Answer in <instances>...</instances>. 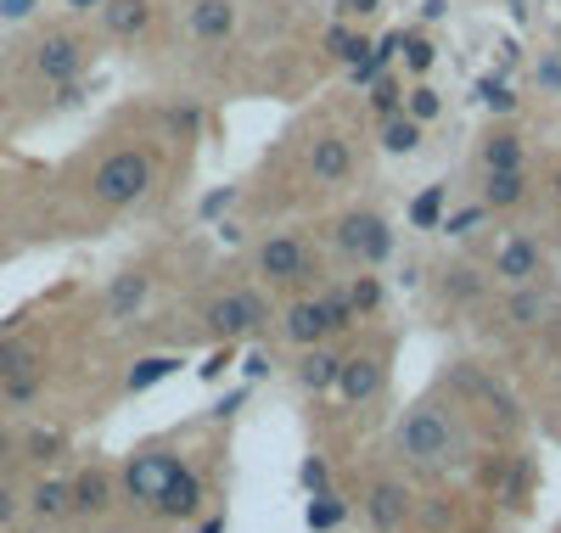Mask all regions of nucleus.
Returning <instances> with one entry per match:
<instances>
[{
	"label": "nucleus",
	"instance_id": "nucleus-22",
	"mask_svg": "<svg viewBox=\"0 0 561 533\" xmlns=\"http://www.w3.org/2000/svg\"><path fill=\"white\" fill-rule=\"evenodd\" d=\"M337 365H343V354L332 349V343H314V349H298V365H293V376H298V387L304 394H332L337 387Z\"/></svg>",
	"mask_w": 561,
	"mask_h": 533
},
{
	"label": "nucleus",
	"instance_id": "nucleus-15",
	"mask_svg": "<svg viewBox=\"0 0 561 533\" xmlns=\"http://www.w3.org/2000/svg\"><path fill=\"white\" fill-rule=\"evenodd\" d=\"M275 331L287 337L293 349H314V343H332V315H325V304H320V293H298L287 309H280V320H275Z\"/></svg>",
	"mask_w": 561,
	"mask_h": 533
},
{
	"label": "nucleus",
	"instance_id": "nucleus-27",
	"mask_svg": "<svg viewBox=\"0 0 561 533\" xmlns=\"http://www.w3.org/2000/svg\"><path fill=\"white\" fill-rule=\"evenodd\" d=\"M39 394H45V365H39V371H18V376H0V416L34 410Z\"/></svg>",
	"mask_w": 561,
	"mask_h": 533
},
{
	"label": "nucleus",
	"instance_id": "nucleus-50",
	"mask_svg": "<svg viewBox=\"0 0 561 533\" xmlns=\"http://www.w3.org/2000/svg\"><path fill=\"white\" fill-rule=\"evenodd\" d=\"M230 197H237V191H214V197L203 203V214H219V208H230Z\"/></svg>",
	"mask_w": 561,
	"mask_h": 533
},
{
	"label": "nucleus",
	"instance_id": "nucleus-7",
	"mask_svg": "<svg viewBox=\"0 0 561 533\" xmlns=\"http://www.w3.org/2000/svg\"><path fill=\"white\" fill-rule=\"evenodd\" d=\"M556 315H561V293H556V286L539 275V281H523V286H505V298L494 304L489 326L528 337V331H545V326H556Z\"/></svg>",
	"mask_w": 561,
	"mask_h": 533
},
{
	"label": "nucleus",
	"instance_id": "nucleus-42",
	"mask_svg": "<svg viewBox=\"0 0 561 533\" xmlns=\"http://www.w3.org/2000/svg\"><path fill=\"white\" fill-rule=\"evenodd\" d=\"M18 522H23V489L0 477V528H18Z\"/></svg>",
	"mask_w": 561,
	"mask_h": 533
},
{
	"label": "nucleus",
	"instance_id": "nucleus-35",
	"mask_svg": "<svg viewBox=\"0 0 561 533\" xmlns=\"http://www.w3.org/2000/svg\"><path fill=\"white\" fill-rule=\"evenodd\" d=\"M444 197H449V185H427V191H421V197L410 203V225H415V230H438Z\"/></svg>",
	"mask_w": 561,
	"mask_h": 533
},
{
	"label": "nucleus",
	"instance_id": "nucleus-39",
	"mask_svg": "<svg viewBox=\"0 0 561 533\" xmlns=\"http://www.w3.org/2000/svg\"><path fill=\"white\" fill-rule=\"evenodd\" d=\"M370 113H377V118L404 113V90H399V79H377V84H370Z\"/></svg>",
	"mask_w": 561,
	"mask_h": 533
},
{
	"label": "nucleus",
	"instance_id": "nucleus-30",
	"mask_svg": "<svg viewBox=\"0 0 561 533\" xmlns=\"http://www.w3.org/2000/svg\"><path fill=\"white\" fill-rule=\"evenodd\" d=\"M180 371V354H147V360H135L129 376H124V394H147V387L169 382Z\"/></svg>",
	"mask_w": 561,
	"mask_h": 533
},
{
	"label": "nucleus",
	"instance_id": "nucleus-26",
	"mask_svg": "<svg viewBox=\"0 0 561 533\" xmlns=\"http://www.w3.org/2000/svg\"><path fill=\"white\" fill-rule=\"evenodd\" d=\"M421 135H427V124H415L410 113L377 118V147H382L388 158H415V152H421Z\"/></svg>",
	"mask_w": 561,
	"mask_h": 533
},
{
	"label": "nucleus",
	"instance_id": "nucleus-5",
	"mask_svg": "<svg viewBox=\"0 0 561 533\" xmlns=\"http://www.w3.org/2000/svg\"><path fill=\"white\" fill-rule=\"evenodd\" d=\"M270 320H275V309L259 286H230V293H214L203 304V326L219 343H242L253 331H270Z\"/></svg>",
	"mask_w": 561,
	"mask_h": 533
},
{
	"label": "nucleus",
	"instance_id": "nucleus-9",
	"mask_svg": "<svg viewBox=\"0 0 561 533\" xmlns=\"http://www.w3.org/2000/svg\"><path fill=\"white\" fill-rule=\"evenodd\" d=\"M118 506V472L107 461H84L79 472H68V517L79 522H102Z\"/></svg>",
	"mask_w": 561,
	"mask_h": 533
},
{
	"label": "nucleus",
	"instance_id": "nucleus-2",
	"mask_svg": "<svg viewBox=\"0 0 561 533\" xmlns=\"http://www.w3.org/2000/svg\"><path fill=\"white\" fill-rule=\"evenodd\" d=\"M152 152L147 147H113L96 169H90V203L118 214V208H135L140 197L152 191Z\"/></svg>",
	"mask_w": 561,
	"mask_h": 533
},
{
	"label": "nucleus",
	"instance_id": "nucleus-29",
	"mask_svg": "<svg viewBox=\"0 0 561 533\" xmlns=\"http://www.w3.org/2000/svg\"><path fill=\"white\" fill-rule=\"evenodd\" d=\"M348 304H354V315H359V320L382 315V304H388V286H382V275H377V270H359V275H348Z\"/></svg>",
	"mask_w": 561,
	"mask_h": 533
},
{
	"label": "nucleus",
	"instance_id": "nucleus-43",
	"mask_svg": "<svg viewBox=\"0 0 561 533\" xmlns=\"http://www.w3.org/2000/svg\"><path fill=\"white\" fill-rule=\"evenodd\" d=\"M298 483H304L309 495H320V489H332V466H325L320 455H309V461L298 466Z\"/></svg>",
	"mask_w": 561,
	"mask_h": 533
},
{
	"label": "nucleus",
	"instance_id": "nucleus-52",
	"mask_svg": "<svg viewBox=\"0 0 561 533\" xmlns=\"http://www.w3.org/2000/svg\"><path fill=\"white\" fill-rule=\"evenodd\" d=\"M62 7H68L73 18H84V12H96V7H102V0H62Z\"/></svg>",
	"mask_w": 561,
	"mask_h": 533
},
{
	"label": "nucleus",
	"instance_id": "nucleus-34",
	"mask_svg": "<svg viewBox=\"0 0 561 533\" xmlns=\"http://www.w3.org/2000/svg\"><path fill=\"white\" fill-rule=\"evenodd\" d=\"M410 522H421L427 533H444V528H455V500H449V495L415 500V506H410Z\"/></svg>",
	"mask_w": 561,
	"mask_h": 533
},
{
	"label": "nucleus",
	"instance_id": "nucleus-51",
	"mask_svg": "<svg viewBox=\"0 0 561 533\" xmlns=\"http://www.w3.org/2000/svg\"><path fill=\"white\" fill-rule=\"evenodd\" d=\"M248 376H253V382L270 376V354H248Z\"/></svg>",
	"mask_w": 561,
	"mask_h": 533
},
{
	"label": "nucleus",
	"instance_id": "nucleus-38",
	"mask_svg": "<svg viewBox=\"0 0 561 533\" xmlns=\"http://www.w3.org/2000/svg\"><path fill=\"white\" fill-rule=\"evenodd\" d=\"M404 113H410L415 124H433V118L444 113V95H438L433 84H415V90H404Z\"/></svg>",
	"mask_w": 561,
	"mask_h": 533
},
{
	"label": "nucleus",
	"instance_id": "nucleus-8",
	"mask_svg": "<svg viewBox=\"0 0 561 533\" xmlns=\"http://www.w3.org/2000/svg\"><path fill=\"white\" fill-rule=\"evenodd\" d=\"M180 466V455L174 450H163V444H147V450H135L124 466H118V500L124 506H135V511H152V500H158V489L169 483V472Z\"/></svg>",
	"mask_w": 561,
	"mask_h": 533
},
{
	"label": "nucleus",
	"instance_id": "nucleus-36",
	"mask_svg": "<svg viewBox=\"0 0 561 533\" xmlns=\"http://www.w3.org/2000/svg\"><path fill=\"white\" fill-rule=\"evenodd\" d=\"M343 517H348V506H343V500H337L332 489L309 495V528H314V533H332V528H337Z\"/></svg>",
	"mask_w": 561,
	"mask_h": 533
},
{
	"label": "nucleus",
	"instance_id": "nucleus-17",
	"mask_svg": "<svg viewBox=\"0 0 561 533\" xmlns=\"http://www.w3.org/2000/svg\"><path fill=\"white\" fill-rule=\"evenodd\" d=\"M483 489H489L494 500H505L511 511H523V506H528V489H534V466H528V455H523V450L494 455V461L483 466Z\"/></svg>",
	"mask_w": 561,
	"mask_h": 533
},
{
	"label": "nucleus",
	"instance_id": "nucleus-44",
	"mask_svg": "<svg viewBox=\"0 0 561 533\" xmlns=\"http://www.w3.org/2000/svg\"><path fill=\"white\" fill-rule=\"evenodd\" d=\"M377 12H382V0H337V18L343 23H370Z\"/></svg>",
	"mask_w": 561,
	"mask_h": 533
},
{
	"label": "nucleus",
	"instance_id": "nucleus-47",
	"mask_svg": "<svg viewBox=\"0 0 561 533\" xmlns=\"http://www.w3.org/2000/svg\"><path fill=\"white\" fill-rule=\"evenodd\" d=\"M7 461H18V427L0 416V466H7Z\"/></svg>",
	"mask_w": 561,
	"mask_h": 533
},
{
	"label": "nucleus",
	"instance_id": "nucleus-16",
	"mask_svg": "<svg viewBox=\"0 0 561 533\" xmlns=\"http://www.w3.org/2000/svg\"><path fill=\"white\" fill-rule=\"evenodd\" d=\"M242 29V0H192L185 7V34L197 45H230Z\"/></svg>",
	"mask_w": 561,
	"mask_h": 533
},
{
	"label": "nucleus",
	"instance_id": "nucleus-46",
	"mask_svg": "<svg viewBox=\"0 0 561 533\" xmlns=\"http://www.w3.org/2000/svg\"><path fill=\"white\" fill-rule=\"evenodd\" d=\"M39 12V0H0V23H28Z\"/></svg>",
	"mask_w": 561,
	"mask_h": 533
},
{
	"label": "nucleus",
	"instance_id": "nucleus-12",
	"mask_svg": "<svg viewBox=\"0 0 561 533\" xmlns=\"http://www.w3.org/2000/svg\"><path fill=\"white\" fill-rule=\"evenodd\" d=\"M410 506H415V495H410L404 477H370V489H365V500H359L370 533H404Z\"/></svg>",
	"mask_w": 561,
	"mask_h": 533
},
{
	"label": "nucleus",
	"instance_id": "nucleus-10",
	"mask_svg": "<svg viewBox=\"0 0 561 533\" xmlns=\"http://www.w3.org/2000/svg\"><path fill=\"white\" fill-rule=\"evenodd\" d=\"M539 275H550V253H545L539 236H523V230L505 236L494 248V259H489L494 286H523V281H539Z\"/></svg>",
	"mask_w": 561,
	"mask_h": 533
},
{
	"label": "nucleus",
	"instance_id": "nucleus-40",
	"mask_svg": "<svg viewBox=\"0 0 561 533\" xmlns=\"http://www.w3.org/2000/svg\"><path fill=\"white\" fill-rule=\"evenodd\" d=\"M399 52H404V68H410V73H427L433 57H438L427 34H404V39H399Z\"/></svg>",
	"mask_w": 561,
	"mask_h": 533
},
{
	"label": "nucleus",
	"instance_id": "nucleus-53",
	"mask_svg": "<svg viewBox=\"0 0 561 533\" xmlns=\"http://www.w3.org/2000/svg\"><path fill=\"white\" fill-rule=\"evenodd\" d=\"M550 197H556V203H561V163H556V169H550Z\"/></svg>",
	"mask_w": 561,
	"mask_h": 533
},
{
	"label": "nucleus",
	"instance_id": "nucleus-28",
	"mask_svg": "<svg viewBox=\"0 0 561 533\" xmlns=\"http://www.w3.org/2000/svg\"><path fill=\"white\" fill-rule=\"evenodd\" d=\"M45 365V349H39V337L28 331H7L0 337V376H18V371H39Z\"/></svg>",
	"mask_w": 561,
	"mask_h": 533
},
{
	"label": "nucleus",
	"instance_id": "nucleus-14",
	"mask_svg": "<svg viewBox=\"0 0 561 533\" xmlns=\"http://www.w3.org/2000/svg\"><path fill=\"white\" fill-rule=\"evenodd\" d=\"M304 169L314 185H348L354 180V147L337 129H314L304 140Z\"/></svg>",
	"mask_w": 561,
	"mask_h": 533
},
{
	"label": "nucleus",
	"instance_id": "nucleus-19",
	"mask_svg": "<svg viewBox=\"0 0 561 533\" xmlns=\"http://www.w3.org/2000/svg\"><path fill=\"white\" fill-rule=\"evenodd\" d=\"M23 517H28L34 528L68 522V477H62V472H39L28 489H23Z\"/></svg>",
	"mask_w": 561,
	"mask_h": 533
},
{
	"label": "nucleus",
	"instance_id": "nucleus-56",
	"mask_svg": "<svg viewBox=\"0 0 561 533\" xmlns=\"http://www.w3.org/2000/svg\"><path fill=\"white\" fill-rule=\"evenodd\" d=\"M556 57H561V45H556Z\"/></svg>",
	"mask_w": 561,
	"mask_h": 533
},
{
	"label": "nucleus",
	"instance_id": "nucleus-41",
	"mask_svg": "<svg viewBox=\"0 0 561 533\" xmlns=\"http://www.w3.org/2000/svg\"><path fill=\"white\" fill-rule=\"evenodd\" d=\"M478 102L489 113H511V107H517V95H511V84H500V79H478Z\"/></svg>",
	"mask_w": 561,
	"mask_h": 533
},
{
	"label": "nucleus",
	"instance_id": "nucleus-24",
	"mask_svg": "<svg viewBox=\"0 0 561 533\" xmlns=\"http://www.w3.org/2000/svg\"><path fill=\"white\" fill-rule=\"evenodd\" d=\"M62 455H68V432L62 427H45L39 421V427H23L18 432V461H28L34 472H51Z\"/></svg>",
	"mask_w": 561,
	"mask_h": 533
},
{
	"label": "nucleus",
	"instance_id": "nucleus-20",
	"mask_svg": "<svg viewBox=\"0 0 561 533\" xmlns=\"http://www.w3.org/2000/svg\"><path fill=\"white\" fill-rule=\"evenodd\" d=\"M96 18H102V34L107 39H140V34H152V23H158V7L152 0H102L96 7Z\"/></svg>",
	"mask_w": 561,
	"mask_h": 533
},
{
	"label": "nucleus",
	"instance_id": "nucleus-32",
	"mask_svg": "<svg viewBox=\"0 0 561 533\" xmlns=\"http://www.w3.org/2000/svg\"><path fill=\"white\" fill-rule=\"evenodd\" d=\"M320 304H325V315H332V331H354L359 326V315L348 304V281H325L320 286Z\"/></svg>",
	"mask_w": 561,
	"mask_h": 533
},
{
	"label": "nucleus",
	"instance_id": "nucleus-37",
	"mask_svg": "<svg viewBox=\"0 0 561 533\" xmlns=\"http://www.w3.org/2000/svg\"><path fill=\"white\" fill-rule=\"evenodd\" d=\"M483 219H489V208H483V203H460V208H449V214L438 219V230H444V236H455V241H466Z\"/></svg>",
	"mask_w": 561,
	"mask_h": 533
},
{
	"label": "nucleus",
	"instance_id": "nucleus-48",
	"mask_svg": "<svg viewBox=\"0 0 561 533\" xmlns=\"http://www.w3.org/2000/svg\"><path fill=\"white\" fill-rule=\"evenodd\" d=\"M197 533H230V517H225V511H208V517L197 522Z\"/></svg>",
	"mask_w": 561,
	"mask_h": 533
},
{
	"label": "nucleus",
	"instance_id": "nucleus-54",
	"mask_svg": "<svg viewBox=\"0 0 561 533\" xmlns=\"http://www.w3.org/2000/svg\"><path fill=\"white\" fill-rule=\"evenodd\" d=\"M0 533H28V528H23V522H18V528H0Z\"/></svg>",
	"mask_w": 561,
	"mask_h": 533
},
{
	"label": "nucleus",
	"instance_id": "nucleus-3",
	"mask_svg": "<svg viewBox=\"0 0 561 533\" xmlns=\"http://www.w3.org/2000/svg\"><path fill=\"white\" fill-rule=\"evenodd\" d=\"M332 248H337L354 270H382V264L393 259V225H388L382 208H370V203L343 208V214L332 219Z\"/></svg>",
	"mask_w": 561,
	"mask_h": 533
},
{
	"label": "nucleus",
	"instance_id": "nucleus-13",
	"mask_svg": "<svg viewBox=\"0 0 561 533\" xmlns=\"http://www.w3.org/2000/svg\"><path fill=\"white\" fill-rule=\"evenodd\" d=\"M203 506H208L203 472H197L192 461H180V466L169 472V483L158 489V500H152V517H163V522H192V517H203Z\"/></svg>",
	"mask_w": 561,
	"mask_h": 533
},
{
	"label": "nucleus",
	"instance_id": "nucleus-11",
	"mask_svg": "<svg viewBox=\"0 0 561 533\" xmlns=\"http://www.w3.org/2000/svg\"><path fill=\"white\" fill-rule=\"evenodd\" d=\"M382 387H388V349L343 354V365H337V387H332L343 405H370V399H382Z\"/></svg>",
	"mask_w": 561,
	"mask_h": 533
},
{
	"label": "nucleus",
	"instance_id": "nucleus-21",
	"mask_svg": "<svg viewBox=\"0 0 561 533\" xmlns=\"http://www.w3.org/2000/svg\"><path fill=\"white\" fill-rule=\"evenodd\" d=\"M534 197V174L528 169H494L483 174V191H478V203L489 214H511V208H523Z\"/></svg>",
	"mask_w": 561,
	"mask_h": 533
},
{
	"label": "nucleus",
	"instance_id": "nucleus-4",
	"mask_svg": "<svg viewBox=\"0 0 561 533\" xmlns=\"http://www.w3.org/2000/svg\"><path fill=\"white\" fill-rule=\"evenodd\" d=\"M90 63H96V45H90V34L79 29H45L34 45H28V79L34 84H68V79H84Z\"/></svg>",
	"mask_w": 561,
	"mask_h": 533
},
{
	"label": "nucleus",
	"instance_id": "nucleus-55",
	"mask_svg": "<svg viewBox=\"0 0 561 533\" xmlns=\"http://www.w3.org/2000/svg\"><path fill=\"white\" fill-rule=\"evenodd\" d=\"M556 343H561V315H556Z\"/></svg>",
	"mask_w": 561,
	"mask_h": 533
},
{
	"label": "nucleus",
	"instance_id": "nucleus-49",
	"mask_svg": "<svg viewBox=\"0 0 561 533\" xmlns=\"http://www.w3.org/2000/svg\"><path fill=\"white\" fill-rule=\"evenodd\" d=\"M225 365H230V343H225V349H219V354H208V365H203V376H208V382H214V376H219V371H225Z\"/></svg>",
	"mask_w": 561,
	"mask_h": 533
},
{
	"label": "nucleus",
	"instance_id": "nucleus-1",
	"mask_svg": "<svg viewBox=\"0 0 561 533\" xmlns=\"http://www.w3.org/2000/svg\"><path fill=\"white\" fill-rule=\"evenodd\" d=\"M393 455L404 466H421V472H438L449 461H466V427H460L455 405L415 399L399 416V427H393Z\"/></svg>",
	"mask_w": 561,
	"mask_h": 533
},
{
	"label": "nucleus",
	"instance_id": "nucleus-23",
	"mask_svg": "<svg viewBox=\"0 0 561 533\" xmlns=\"http://www.w3.org/2000/svg\"><path fill=\"white\" fill-rule=\"evenodd\" d=\"M489 270H478V264H449L444 275H438V298L444 304H455V309H478L483 298H489Z\"/></svg>",
	"mask_w": 561,
	"mask_h": 533
},
{
	"label": "nucleus",
	"instance_id": "nucleus-25",
	"mask_svg": "<svg viewBox=\"0 0 561 533\" xmlns=\"http://www.w3.org/2000/svg\"><path fill=\"white\" fill-rule=\"evenodd\" d=\"M478 169L494 174V169H528V147L517 129H489L483 147H478Z\"/></svg>",
	"mask_w": 561,
	"mask_h": 533
},
{
	"label": "nucleus",
	"instance_id": "nucleus-18",
	"mask_svg": "<svg viewBox=\"0 0 561 533\" xmlns=\"http://www.w3.org/2000/svg\"><path fill=\"white\" fill-rule=\"evenodd\" d=\"M147 298H152V270L129 264V270H118V275L107 281V293H102V320H107V326H124V320H135L140 309H147Z\"/></svg>",
	"mask_w": 561,
	"mask_h": 533
},
{
	"label": "nucleus",
	"instance_id": "nucleus-45",
	"mask_svg": "<svg viewBox=\"0 0 561 533\" xmlns=\"http://www.w3.org/2000/svg\"><path fill=\"white\" fill-rule=\"evenodd\" d=\"M534 73H539V90L545 95H561V57H539Z\"/></svg>",
	"mask_w": 561,
	"mask_h": 533
},
{
	"label": "nucleus",
	"instance_id": "nucleus-31",
	"mask_svg": "<svg viewBox=\"0 0 561 533\" xmlns=\"http://www.w3.org/2000/svg\"><path fill=\"white\" fill-rule=\"evenodd\" d=\"M158 124H163L169 140H197V135H203V107H197V102H169V107L158 113Z\"/></svg>",
	"mask_w": 561,
	"mask_h": 533
},
{
	"label": "nucleus",
	"instance_id": "nucleus-6",
	"mask_svg": "<svg viewBox=\"0 0 561 533\" xmlns=\"http://www.w3.org/2000/svg\"><path fill=\"white\" fill-rule=\"evenodd\" d=\"M253 275L264 286H304L314 275V248L298 230H270L253 241Z\"/></svg>",
	"mask_w": 561,
	"mask_h": 533
},
{
	"label": "nucleus",
	"instance_id": "nucleus-33",
	"mask_svg": "<svg viewBox=\"0 0 561 533\" xmlns=\"http://www.w3.org/2000/svg\"><path fill=\"white\" fill-rule=\"evenodd\" d=\"M370 52V39L365 34H348V23L337 18L332 29H325V57H337V63H359Z\"/></svg>",
	"mask_w": 561,
	"mask_h": 533
}]
</instances>
